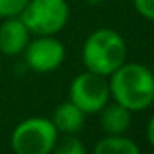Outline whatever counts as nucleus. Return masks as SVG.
Instances as JSON below:
<instances>
[{"label": "nucleus", "mask_w": 154, "mask_h": 154, "mask_svg": "<svg viewBox=\"0 0 154 154\" xmlns=\"http://www.w3.org/2000/svg\"><path fill=\"white\" fill-rule=\"evenodd\" d=\"M51 123L55 124L58 133L63 134H78L83 131L86 123V114L73 103V101H65L55 108L51 114Z\"/></svg>", "instance_id": "8"}, {"label": "nucleus", "mask_w": 154, "mask_h": 154, "mask_svg": "<svg viewBox=\"0 0 154 154\" xmlns=\"http://www.w3.org/2000/svg\"><path fill=\"white\" fill-rule=\"evenodd\" d=\"M93 151L96 154H137L141 149L126 134H106Z\"/></svg>", "instance_id": "10"}, {"label": "nucleus", "mask_w": 154, "mask_h": 154, "mask_svg": "<svg viewBox=\"0 0 154 154\" xmlns=\"http://www.w3.org/2000/svg\"><path fill=\"white\" fill-rule=\"evenodd\" d=\"M30 0H0V18L20 17Z\"/></svg>", "instance_id": "12"}, {"label": "nucleus", "mask_w": 154, "mask_h": 154, "mask_svg": "<svg viewBox=\"0 0 154 154\" xmlns=\"http://www.w3.org/2000/svg\"><path fill=\"white\" fill-rule=\"evenodd\" d=\"M60 133L51 119L32 116L20 121L10 134V147L17 154H50L53 152Z\"/></svg>", "instance_id": "3"}, {"label": "nucleus", "mask_w": 154, "mask_h": 154, "mask_svg": "<svg viewBox=\"0 0 154 154\" xmlns=\"http://www.w3.org/2000/svg\"><path fill=\"white\" fill-rule=\"evenodd\" d=\"M20 18L32 35H57L70 20L66 0H30Z\"/></svg>", "instance_id": "4"}, {"label": "nucleus", "mask_w": 154, "mask_h": 154, "mask_svg": "<svg viewBox=\"0 0 154 154\" xmlns=\"http://www.w3.org/2000/svg\"><path fill=\"white\" fill-rule=\"evenodd\" d=\"M68 93L70 101H73L86 116L98 114L111 101L108 78L88 70L73 78Z\"/></svg>", "instance_id": "5"}, {"label": "nucleus", "mask_w": 154, "mask_h": 154, "mask_svg": "<svg viewBox=\"0 0 154 154\" xmlns=\"http://www.w3.org/2000/svg\"><path fill=\"white\" fill-rule=\"evenodd\" d=\"M25 65L37 73H50L63 65L66 50L55 35H35L23 50Z\"/></svg>", "instance_id": "6"}, {"label": "nucleus", "mask_w": 154, "mask_h": 154, "mask_svg": "<svg viewBox=\"0 0 154 154\" xmlns=\"http://www.w3.org/2000/svg\"><path fill=\"white\" fill-rule=\"evenodd\" d=\"M152 73H154V70H152Z\"/></svg>", "instance_id": "16"}, {"label": "nucleus", "mask_w": 154, "mask_h": 154, "mask_svg": "<svg viewBox=\"0 0 154 154\" xmlns=\"http://www.w3.org/2000/svg\"><path fill=\"white\" fill-rule=\"evenodd\" d=\"M32 33L20 17L4 18L0 23V51L7 57H18L23 53Z\"/></svg>", "instance_id": "7"}, {"label": "nucleus", "mask_w": 154, "mask_h": 154, "mask_svg": "<svg viewBox=\"0 0 154 154\" xmlns=\"http://www.w3.org/2000/svg\"><path fill=\"white\" fill-rule=\"evenodd\" d=\"M98 114H100V126L104 134H126L129 131L133 113L116 101L108 103Z\"/></svg>", "instance_id": "9"}, {"label": "nucleus", "mask_w": 154, "mask_h": 154, "mask_svg": "<svg viewBox=\"0 0 154 154\" xmlns=\"http://www.w3.org/2000/svg\"><path fill=\"white\" fill-rule=\"evenodd\" d=\"M128 58V47L123 35L113 28H98L86 37L81 48V60L88 71L109 76Z\"/></svg>", "instance_id": "2"}, {"label": "nucleus", "mask_w": 154, "mask_h": 154, "mask_svg": "<svg viewBox=\"0 0 154 154\" xmlns=\"http://www.w3.org/2000/svg\"><path fill=\"white\" fill-rule=\"evenodd\" d=\"M55 152L58 154H85L86 147L80 141V137L76 134H65L63 139L58 137L57 146H55Z\"/></svg>", "instance_id": "11"}, {"label": "nucleus", "mask_w": 154, "mask_h": 154, "mask_svg": "<svg viewBox=\"0 0 154 154\" xmlns=\"http://www.w3.org/2000/svg\"><path fill=\"white\" fill-rule=\"evenodd\" d=\"M133 5L143 18L154 22V0H133Z\"/></svg>", "instance_id": "13"}, {"label": "nucleus", "mask_w": 154, "mask_h": 154, "mask_svg": "<svg viewBox=\"0 0 154 154\" xmlns=\"http://www.w3.org/2000/svg\"><path fill=\"white\" fill-rule=\"evenodd\" d=\"M146 139L151 144V147L154 149V114L149 118V121L146 124Z\"/></svg>", "instance_id": "14"}, {"label": "nucleus", "mask_w": 154, "mask_h": 154, "mask_svg": "<svg viewBox=\"0 0 154 154\" xmlns=\"http://www.w3.org/2000/svg\"><path fill=\"white\" fill-rule=\"evenodd\" d=\"M83 2H86L88 5H100V4H103L104 0H83Z\"/></svg>", "instance_id": "15"}, {"label": "nucleus", "mask_w": 154, "mask_h": 154, "mask_svg": "<svg viewBox=\"0 0 154 154\" xmlns=\"http://www.w3.org/2000/svg\"><path fill=\"white\" fill-rule=\"evenodd\" d=\"M111 100L131 113L144 111L154 104V73L136 61H124L108 76Z\"/></svg>", "instance_id": "1"}]
</instances>
